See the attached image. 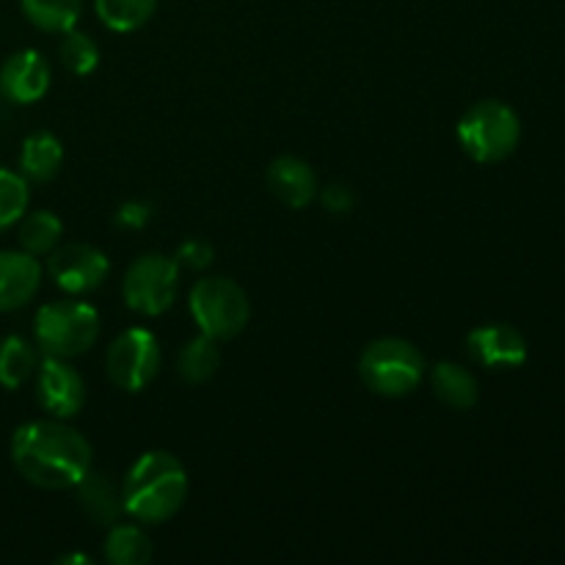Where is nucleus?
Segmentation results:
<instances>
[{
  "mask_svg": "<svg viewBox=\"0 0 565 565\" xmlns=\"http://www.w3.org/2000/svg\"><path fill=\"white\" fill-rule=\"evenodd\" d=\"M42 265L28 252H0V312H17L36 298Z\"/></svg>",
  "mask_w": 565,
  "mask_h": 565,
  "instance_id": "ddd939ff",
  "label": "nucleus"
},
{
  "mask_svg": "<svg viewBox=\"0 0 565 565\" xmlns=\"http://www.w3.org/2000/svg\"><path fill=\"white\" fill-rule=\"evenodd\" d=\"M77 505L81 511L92 519L99 527H110L121 519L125 513V500H121V486L116 483L110 475L94 472L88 469L81 478V483L75 486Z\"/></svg>",
  "mask_w": 565,
  "mask_h": 565,
  "instance_id": "2eb2a0df",
  "label": "nucleus"
},
{
  "mask_svg": "<svg viewBox=\"0 0 565 565\" xmlns=\"http://www.w3.org/2000/svg\"><path fill=\"white\" fill-rule=\"evenodd\" d=\"M188 309L199 331L213 340H235L252 320L246 290L226 276H204L188 296Z\"/></svg>",
  "mask_w": 565,
  "mask_h": 565,
  "instance_id": "423d86ee",
  "label": "nucleus"
},
{
  "mask_svg": "<svg viewBox=\"0 0 565 565\" xmlns=\"http://www.w3.org/2000/svg\"><path fill=\"white\" fill-rule=\"evenodd\" d=\"M430 386H434V395L439 397L445 406L458 408V412L472 408L480 397V386L475 373L458 362L436 364V367L430 370Z\"/></svg>",
  "mask_w": 565,
  "mask_h": 565,
  "instance_id": "f3484780",
  "label": "nucleus"
},
{
  "mask_svg": "<svg viewBox=\"0 0 565 565\" xmlns=\"http://www.w3.org/2000/svg\"><path fill=\"white\" fill-rule=\"evenodd\" d=\"M456 136L463 154L475 163H502L516 152L522 141V121L511 105L500 99H480L472 108L463 110Z\"/></svg>",
  "mask_w": 565,
  "mask_h": 565,
  "instance_id": "7ed1b4c3",
  "label": "nucleus"
},
{
  "mask_svg": "<svg viewBox=\"0 0 565 565\" xmlns=\"http://www.w3.org/2000/svg\"><path fill=\"white\" fill-rule=\"evenodd\" d=\"M61 44H58V55H61V64L72 72V75H92L99 64V47L88 33L83 31H66L61 33Z\"/></svg>",
  "mask_w": 565,
  "mask_h": 565,
  "instance_id": "393cba45",
  "label": "nucleus"
},
{
  "mask_svg": "<svg viewBox=\"0 0 565 565\" xmlns=\"http://www.w3.org/2000/svg\"><path fill=\"white\" fill-rule=\"evenodd\" d=\"M215 248L210 246L207 241H199V237H191V241L180 243L174 254V263L180 265V270H204L213 265Z\"/></svg>",
  "mask_w": 565,
  "mask_h": 565,
  "instance_id": "a878e982",
  "label": "nucleus"
},
{
  "mask_svg": "<svg viewBox=\"0 0 565 565\" xmlns=\"http://www.w3.org/2000/svg\"><path fill=\"white\" fill-rule=\"evenodd\" d=\"M149 218H152V204L147 202H127L116 213V224L121 230H141L149 224Z\"/></svg>",
  "mask_w": 565,
  "mask_h": 565,
  "instance_id": "cd10ccee",
  "label": "nucleus"
},
{
  "mask_svg": "<svg viewBox=\"0 0 565 565\" xmlns=\"http://www.w3.org/2000/svg\"><path fill=\"white\" fill-rule=\"evenodd\" d=\"M33 337L42 356L77 359L94 348L99 337V315L92 303L64 298L44 303L33 320Z\"/></svg>",
  "mask_w": 565,
  "mask_h": 565,
  "instance_id": "39448f33",
  "label": "nucleus"
},
{
  "mask_svg": "<svg viewBox=\"0 0 565 565\" xmlns=\"http://www.w3.org/2000/svg\"><path fill=\"white\" fill-rule=\"evenodd\" d=\"M103 555L110 565H147L152 561V541L138 524H110L105 535Z\"/></svg>",
  "mask_w": 565,
  "mask_h": 565,
  "instance_id": "a211bd4d",
  "label": "nucleus"
},
{
  "mask_svg": "<svg viewBox=\"0 0 565 565\" xmlns=\"http://www.w3.org/2000/svg\"><path fill=\"white\" fill-rule=\"evenodd\" d=\"M53 72L47 58L36 50L11 53L0 66V97L17 105H33L47 94Z\"/></svg>",
  "mask_w": 565,
  "mask_h": 565,
  "instance_id": "f8f14e48",
  "label": "nucleus"
},
{
  "mask_svg": "<svg viewBox=\"0 0 565 565\" xmlns=\"http://www.w3.org/2000/svg\"><path fill=\"white\" fill-rule=\"evenodd\" d=\"M39 348L25 337L9 334L0 340V386L20 390L28 379L36 375Z\"/></svg>",
  "mask_w": 565,
  "mask_h": 565,
  "instance_id": "6ab92c4d",
  "label": "nucleus"
},
{
  "mask_svg": "<svg viewBox=\"0 0 565 565\" xmlns=\"http://www.w3.org/2000/svg\"><path fill=\"white\" fill-rule=\"evenodd\" d=\"M188 497V472L166 450L141 452L121 480L125 513L141 524H163L180 513Z\"/></svg>",
  "mask_w": 565,
  "mask_h": 565,
  "instance_id": "f03ea898",
  "label": "nucleus"
},
{
  "mask_svg": "<svg viewBox=\"0 0 565 565\" xmlns=\"http://www.w3.org/2000/svg\"><path fill=\"white\" fill-rule=\"evenodd\" d=\"M20 237L22 252L33 254V257H47L53 248L61 246V237H64V221L58 218L50 210H36V213H25L20 218Z\"/></svg>",
  "mask_w": 565,
  "mask_h": 565,
  "instance_id": "412c9836",
  "label": "nucleus"
},
{
  "mask_svg": "<svg viewBox=\"0 0 565 565\" xmlns=\"http://www.w3.org/2000/svg\"><path fill=\"white\" fill-rule=\"evenodd\" d=\"M36 401L53 419H72L86 406V381L70 359L44 356L36 367Z\"/></svg>",
  "mask_w": 565,
  "mask_h": 565,
  "instance_id": "9d476101",
  "label": "nucleus"
},
{
  "mask_svg": "<svg viewBox=\"0 0 565 565\" xmlns=\"http://www.w3.org/2000/svg\"><path fill=\"white\" fill-rule=\"evenodd\" d=\"M425 356L414 342L403 337H381L373 340L359 356V379L373 395L406 397L423 384Z\"/></svg>",
  "mask_w": 565,
  "mask_h": 565,
  "instance_id": "20e7f679",
  "label": "nucleus"
},
{
  "mask_svg": "<svg viewBox=\"0 0 565 565\" xmlns=\"http://www.w3.org/2000/svg\"><path fill=\"white\" fill-rule=\"evenodd\" d=\"M58 565H70V563H81V565H92L94 561L88 555H64V557H58V561H55Z\"/></svg>",
  "mask_w": 565,
  "mask_h": 565,
  "instance_id": "c85d7f7f",
  "label": "nucleus"
},
{
  "mask_svg": "<svg viewBox=\"0 0 565 565\" xmlns=\"http://www.w3.org/2000/svg\"><path fill=\"white\" fill-rule=\"evenodd\" d=\"M158 0H94L99 22L116 33H130L152 20Z\"/></svg>",
  "mask_w": 565,
  "mask_h": 565,
  "instance_id": "5701e85b",
  "label": "nucleus"
},
{
  "mask_svg": "<svg viewBox=\"0 0 565 565\" xmlns=\"http://www.w3.org/2000/svg\"><path fill=\"white\" fill-rule=\"evenodd\" d=\"M22 14L44 33H66L83 14V0H20Z\"/></svg>",
  "mask_w": 565,
  "mask_h": 565,
  "instance_id": "4be33fe9",
  "label": "nucleus"
},
{
  "mask_svg": "<svg viewBox=\"0 0 565 565\" xmlns=\"http://www.w3.org/2000/svg\"><path fill=\"white\" fill-rule=\"evenodd\" d=\"M265 180H268V188L276 202H281L290 210L309 207L318 199L320 191L312 166L307 160L296 158V154H281V158H276L268 166Z\"/></svg>",
  "mask_w": 565,
  "mask_h": 565,
  "instance_id": "4468645a",
  "label": "nucleus"
},
{
  "mask_svg": "<svg viewBox=\"0 0 565 565\" xmlns=\"http://www.w3.org/2000/svg\"><path fill=\"white\" fill-rule=\"evenodd\" d=\"M110 263L92 243H64L47 254V274L55 287L70 296L94 292L108 279Z\"/></svg>",
  "mask_w": 565,
  "mask_h": 565,
  "instance_id": "1a4fd4ad",
  "label": "nucleus"
},
{
  "mask_svg": "<svg viewBox=\"0 0 565 565\" xmlns=\"http://www.w3.org/2000/svg\"><path fill=\"white\" fill-rule=\"evenodd\" d=\"M64 163V143L50 130H36L22 141L20 149V174L28 182H50L58 177Z\"/></svg>",
  "mask_w": 565,
  "mask_h": 565,
  "instance_id": "dca6fc26",
  "label": "nucleus"
},
{
  "mask_svg": "<svg viewBox=\"0 0 565 565\" xmlns=\"http://www.w3.org/2000/svg\"><path fill=\"white\" fill-rule=\"evenodd\" d=\"M163 351L149 329H127L116 337L105 353L108 381L121 392H141L158 379Z\"/></svg>",
  "mask_w": 565,
  "mask_h": 565,
  "instance_id": "6e6552de",
  "label": "nucleus"
},
{
  "mask_svg": "<svg viewBox=\"0 0 565 565\" xmlns=\"http://www.w3.org/2000/svg\"><path fill=\"white\" fill-rule=\"evenodd\" d=\"M318 196L331 215H348L356 207V196H353L351 188L342 185V182H331L323 191H318Z\"/></svg>",
  "mask_w": 565,
  "mask_h": 565,
  "instance_id": "bb28decb",
  "label": "nucleus"
},
{
  "mask_svg": "<svg viewBox=\"0 0 565 565\" xmlns=\"http://www.w3.org/2000/svg\"><path fill=\"white\" fill-rule=\"evenodd\" d=\"M221 367V351L218 340L207 334H199L193 340H188L180 348V356H177V373L185 384H207Z\"/></svg>",
  "mask_w": 565,
  "mask_h": 565,
  "instance_id": "aec40b11",
  "label": "nucleus"
},
{
  "mask_svg": "<svg viewBox=\"0 0 565 565\" xmlns=\"http://www.w3.org/2000/svg\"><path fill=\"white\" fill-rule=\"evenodd\" d=\"M177 287H180V265L174 257L166 254H141L125 270L121 281V296L127 309H132L141 318H158L169 312L177 301Z\"/></svg>",
  "mask_w": 565,
  "mask_h": 565,
  "instance_id": "0eeeda50",
  "label": "nucleus"
},
{
  "mask_svg": "<svg viewBox=\"0 0 565 565\" xmlns=\"http://www.w3.org/2000/svg\"><path fill=\"white\" fill-rule=\"evenodd\" d=\"M28 204H31V191L25 177L0 169V232L20 224L22 215L28 213Z\"/></svg>",
  "mask_w": 565,
  "mask_h": 565,
  "instance_id": "b1692460",
  "label": "nucleus"
},
{
  "mask_svg": "<svg viewBox=\"0 0 565 565\" xmlns=\"http://www.w3.org/2000/svg\"><path fill=\"white\" fill-rule=\"evenodd\" d=\"M469 359L489 370H513L527 362V340L508 323H483L469 331Z\"/></svg>",
  "mask_w": 565,
  "mask_h": 565,
  "instance_id": "9b49d317",
  "label": "nucleus"
},
{
  "mask_svg": "<svg viewBox=\"0 0 565 565\" xmlns=\"http://www.w3.org/2000/svg\"><path fill=\"white\" fill-rule=\"evenodd\" d=\"M11 463L36 489L66 491L92 469V445L66 419H33L11 436Z\"/></svg>",
  "mask_w": 565,
  "mask_h": 565,
  "instance_id": "f257e3e1",
  "label": "nucleus"
}]
</instances>
